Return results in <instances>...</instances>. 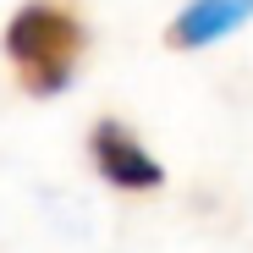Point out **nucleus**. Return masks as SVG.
I'll use <instances>...</instances> for the list:
<instances>
[{"label": "nucleus", "mask_w": 253, "mask_h": 253, "mask_svg": "<svg viewBox=\"0 0 253 253\" xmlns=\"http://www.w3.org/2000/svg\"><path fill=\"white\" fill-rule=\"evenodd\" d=\"M248 17H253V0H187L165 39H171L176 50H204V44H215V39H226L231 28H242Z\"/></svg>", "instance_id": "3"}, {"label": "nucleus", "mask_w": 253, "mask_h": 253, "mask_svg": "<svg viewBox=\"0 0 253 253\" xmlns=\"http://www.w3.org/2000/svg\"><path fill=\"white\" fill-rule=\"evenodd\" d=\"M88 154H94V171L110 187H121V193H149V187L165 182L160 160L132 138V126H121V121H99L88 132Z\"/></svg>", "instance_id": "2"}, {"label": "nucleus", "mask_w": 253, "mask_h": 253, "mask_svg": "<svg viewBox=\"0 0 253 253\" xmlns=\"http://www.w3.org/2000/svg\"><path fill=\"white\" fill-rule=\"evenodd\" d=\"M77 50H83V22L55 0H28L6 22V55L17 61L28 94H61L72 83Z\"/></svg>", "instance_id": "1"}]
</instances>
